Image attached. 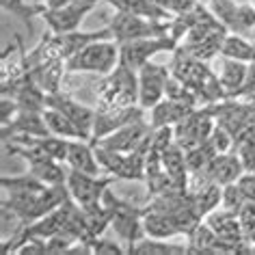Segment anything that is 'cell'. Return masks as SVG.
Masks as SVG:
<instances>
[{
	"instance_id": "1",
	"label": "cell",
	"mask_w": 255,
	"mask_h": 255,
	"mask_svg": "<svg viewBox=\"0 0 255 255\" xmlns=\"http://www.w3.org/2000/svg\"><path fill=\"white\" fill-rule=\"evenodd\" d=\"M169 67L171 76L184 82L190 91H195L201 104H216V102L227 100V93L219 80V74H214L210 69L208 61L195 59L182 46H177V50L173 52V61H171Z\"/></svg>"
},
{
	"instance_id": "43",
	"label": "cell",
	"mask_w": 255,
	"mask_h": 255,
	"mask_svg": "<svg viewBox=\"0 0 255 255\" xmlns=\"http://www.w3.org/2000/svg\"><path fill=\"white\" fill-rule=\"evenodd\" d=\"M35 2H37V0H35Z\"/></svg>"
},
{
	"instance_id": "22",
	"label": "cell",
	"mask_w": 255,
	"mask_h": 255,
	"mask_svg": "<svg viewBox=\"0 0 255 255\" xmlns=\"http://www.w3.org/2000/svg\"><path fill=\"white\" fill-rule=\"evenodd\" d=\"M115 11H126V13H134L147 20H171V15L167 9L160 4H154L151 0H104Z\"/></svg>"
},
{
	"instance_id": "32",
	"label": "cell",
	"mask_w": 255,
	"mask_h": 255,
	"mask_svg": "<svg viewBox=\"0 0 255 255\" xmlns=\"http://www.w3.org/2000/svg\"><path fill=\"white\" fill-rule=\"evenodd\" d=\"M87 247H89V251L91 253H108V255L111 253H128L126 245L117 238V236L111 238V236H106V234H102V236H98V238L89 240Z\"/></svg>"
},
{
	"instance_id": "3",
	"label": "cell",
	"mask_w": 255,
	"mask_h": 255,
	"mask_svg": "<svg viewBox=\"0 0 255 255\" xmlns=\"http://www.w3.org/2000/svg\"><path fill=\"white\" fill-rule=\"evenodd\" d=\"M95 108H121L138 104V72L119 63L108 76H102L95 89Z\"/></svg>"
},
{
	"instance_id": "41",
	"label": "cell",
	"mask_w": 255,
	"mask_h": 255,
	"mask_svg": "<svg viewBox=\"0 0 255 255\" xmlns=\"http://www.w3.org/2000/svg\"><path fill=\"white\" fill-rule=\"evenodd\" d=\"M251 37H253V41H255V28H253V33H251Z\"/></svg>"
},
{
	"instance_id": "30",
	"label": "cell",
	"mask_w": 255,
	"mask_h": 255,
	"mask_svg": "<svg viewBox=\"0 0 255 255\" xmlns=\"http://www.w3.org/2000/svg\"><path fill=\"white\" fill-rule=\"evenodd\" d=\"M0 4H2L4 13L15 15L17 20H22L26 26H30V20H33V17H39V11H41L39 2L28 4L26 0H0Z\"/></svg>"
},
{
	"instance_id": "24",
	"label": "cell",
	"mask_w": 255,
	"mask_h": 255,
	"mask_svg": "<svg viewBox=\"0 0 255 255\" xmlns=\"http://www.w3.org/2000/svg\"><path fill=\"white\" fill-rule=\"evenodd\" d=\"M43 119H46V124H48V130L56 136H63V138H67V141H74V138L91 141L67 115H63L61 111H56V108H50V106L43 108Z\"/></svg>"
},
{
	"instance_id": "35",
	"label": "cell",
	"mask_w": 255,
	"mask_h": 255,
	"mask_svg": "<svg viewBox=\"0 0 255 255\" xmlns=\"http://www.w3.org/2000/svg\"><path fill=\"white\" fill-rule=\"evenodd\" d=\"M238 219H240L242 232L249 236L255 229V201H245V206L238 210Z\"/></svg>"
},
{
	"instance_id": "21",
	"label": "cell",
	"mask_w": 255,
	"mask_h": 255,
	"mask_svg": "<svg viewBox=\"0 0 255 255\" xmlns=\"http://www.w3.org/2000/svg\"><path fill=\"white\" fill-rule=\"evenodd\" d=\"M193 111L195 108H188L171 98H164L149 111V124H151V128H167V126L173 128Z\"/></svg>"
},
{
	"instance_id": "36",
	"label": "cell",
	"mask_w": 255,
	"mask_h": 255,
	"mask_svg": "<svg viewBox=\"0 0 255 255\" xmlns=\"http://www.w3.org/2000/svg\"><path fill=\"white\" fill-rule=\"evenodd\" d=\"M238 186L247 201H255V169L242 173V177L238 180Z\"/></svg>"
},
{
	"instance_id": "20",
	"label": "cell",
	"mask_w": 255,
	"mask_h": 255,
	"mask_svg": "<svg viewBox=\"0 0 255 255\" xmlns=\"http://www.w3.org/2000/svg\"><path fill=\"white\" fill-rule=\"evenodd\" d=\"M65 74H67V63L65 61H48V63H39V65L30 67V76H33L35 85L39 87L46 95L61 91Z\"/></svg>"
},
{
	"instance_id": "5",
	"label": "cell",
	"mask_w": 255,
	"mask_h": 255,
	"mask_svg": "<svg viewBox=\"0 0 255 255\" xmlns=\"http://www.w3.org/2000/svg\"><path fill=\"white\" fill-rule=\"evenodd\" d=\"M121 63V46L115 39H98L67 61V74L108 76Z\"/></svg>"
},
{
	"instance_id": "14",
	"label": "cell",
	"mask_w": 255,
	"mask_h": 255,
	"mask_svg": "<svg viewBox=\"0 0 255 255\" xmlns=\"http://www.w3.org/2000/svg\"><path fill=\"white\" fill-rule=\"evenodd\" d=\"M46 106L56 108V111H61L63 115H67V117L72 119L74 124L78 126L89 138H93L95 108L82 104L80 100H76L74 95L65 93L63 89H61V91H56V93H48L46 95Z\"/></svg>"
},
{
	"instance_id": "2",
	"label": "cell",
	"mask_w": 255,
	"mask_h": 255,
	"mask_svg": "<svg viewBox=\"0 0 255 255\" xmlns=\"http://www.w3.org/2000/svg\"><path fill=\"white\" fill-rule=\"evenodd\" d=\"M98 39H113L111 30L100 28V30H72V33H52L46 30L39 43L30 50L24 52V61H26L28 69L39 65V63L48 61H69L76 52H80L85 46Z\"/></svg>"
},
{
	"instance_id": "7",
	"label": "cell",
	"mask_w": 255,
	"mask_h": 255,
	"mask_svg": "<svg viewBox=\"0 0 255 255\" xmlns=\"http://www.w3.org/2000/svg\"><path fill=\"white\" fill-rule=\"evenodd\" d=\"M95 154H98L100 167L115 180L145 182V160H147L145 151H113L95 145Z\"/></svg>"
},
{
	"instance_id": "9",
	"label": "cell",
	"mask_w": 255,
	"mask_h": 255,
	"mask_svg": "<svg viewBox=\"0 0 255 255\" xmlns=\"http://www.w3.org/2000/svg\"><path fill=\"white\" fill-rule=\"evenodd\" d=\"M151 136H154V128H151L149 119L145 117V119L134 121V124L119 128L117 132L95 141V145L113 149V151H138L141 149L147 154L149 145H151Z\"/></svg>"
},
{
	"instance_id": "25",
	"label": "cell",
	"mask_w": 255,
	"mask_h": 255,
	"mask_svg": "<svg viewBox=\"0 0 255 255\" xmlns=\"http://www.w3.org/2000/svg\"><path fill=\"white\" fill-rule=\"evenodd\" d=\"M28 173L37 177L39 182L48 184V186H56V184H65L67 182V171L69 167L61 160H52V158H43V160L30 162L28 164Z\"/></svg>"
},
{
	"instance_id": "4",
	"label": "cell",
	"mask_w": 255,
	"mask_h": 255,
	"mask_svg": "<svg viewBox=\"0 0 255 255\" xmlns=\"http://www.w3.org/2000/svg\"><path fill=\"white\" fill-rule=\"evenodd\" d=\"M104 206L111 210V229L117 238L124 242L128 253H132V247L141 238H145V227H143V214L145 206H134L132 201L121 199L113 193L111 188L102 197Z\"/></svg>"
},
{
	"instance_id": "8",
	"label": "cell",
	"mask_w": 255,
	"mask_h": 255,
	"mask_svg": "<svg viewBox=\"0 0 255 255\" xmlns=\"http://www.w3.org/2000/svg\"><path fill=\"white\" fill-rule=\"evenodd\" d=\"M214 126H216V119L212 115V108L208 104H203L199 108H195L193 113H188L177 126H173L175 143L180 145L182 149H193L197 145L208 141Z\"/></svg>"
},
{
	"instance_id": "19",
	"label": "cell",
	"mask_w": 255,
	"mask_h": 255,
	"mask_svg": "<svg viewBox=\"0 0 255 255\" xmlns=\"http://www.w3.org/2000/svg\"><path fill=\"white\" fill-rule=\"evenodd\" d=\"M249 69H251L249 63H240V61L221 56V67L216 74H219V80H221L223 89H225L227 98H238L240 95V91L247 85Z\"/></svg>"
},
{
	"instance_id": "29",
	"label": "cell",
	"mask_w": 255,
	"mask_h": 255,
	"mask_svg": "<svg viewBox=\"0 0 255 255\" xmlns=\"http://www.w3.org/2000/svg\"><path fill=\"white\" fill-rule=\"evenodd\" d=\"M208 7L214 13L216 20H219L229 33H234L240 2H236V0H208Z\"/></svg>"
},
{
	"instance_id": "12",
	"label": "cell",
	"mask_w": 255,
	"mask_h": 255,
	"mask_svg": "<svg viewBox=\"0 0 255 255\" xmlns=\"http://www.w3.org/2000/svg\"><path fill=\"white\" fill-rule=\"evenodd\" d=\"M113 182H115V177L108 173L106 175H91V173H80V171L69 169L65 186L69 190V195H72V199L78 203L80 208H87V206L100 203Z\"/></svg>"
},
{
	"instance_id": "37",
	"label": "cell",
	"mask_w": 255,
	"mask_h": 255,
	"mask_svg": "<svg viewBox=\"0 0 255 255\" xmlns=\"http://www.w3.org/2000/svg\"><path fill=\"white\" fill-rule=\"evenodd\" d=\"M197 4H199V0H169V4H167V9H169V13L171 15H186L190 13Z\"/></svg>"
},
{
	"instance_id": "11",
	"label": "cell",
	"mask_w": 255,
	"mask_h": 255,
	"mask_svg": "<svg viewBox=\"0 0 255 255\" xmlns=\"http://www.w3.org/2000/svg\"><path fill=\"white\" fill-rule=\"evenodd\" d=\"M171 80V67L149 61L138 69V106L151 111L158 102L164 100Z\"/></svg>"
},
{
	"instance_id": "38",
	"label": "cell",
	"mask_w": 255,
	"mask_h": 255,
	"mask_svg": "<svg viewBox=\"0 0 255 255\" xmlns=\"http://www.w3.org/2000/svg\"><path fill=\"white\" fill-rule=\"evenodd\" d=\"M74 2H78V4H89V7H98V2H102V0H74Z\"/></svg>"
},
{
	"instance_id": "17",
	"label": "cell",
	"mask_w": 255,
	"mask_h": 255,
	"mask_svg": "<svg viewBox=\"0 0 255 255\" xmlns=\"http://www.w3.org/2000/svg\"><path fill=\"white\" fill-rule=\"evenodd\" d=\"M13 134H33V136H46V134H52L48 130V124L43 119V111H22L15 115L9 124L0 126V136L9 138Z\"/></svg>"
},
{
	"instance_id": "18",
	"label": "cell",
	"mask_w": 255,
	"mask_h": 255,
	"mask_svg": "<svg viewBox=\"0 0 255 255\" xmlns=\"http://www.w3.org/2000/svg\"><path fill=\"white\" fill-rule=\"evenodd\" d=\"M65 164L74 171L80 173H91V175H100V160L95 154V145L93 141H82V138H74L67 145V158Z\"/></svg>"
},
{
	"instance_id": "26",
	"label": "cell",
	"mask_w": 255,
	"mask_h": 255,
	"mask_svg": "<svg viewBox=\"0 0 255 255\" xmlns=\"http://www.w3.org/2000/svg\"><path fill=\"white\" fill-rule=\"evenodd\" d=\"M143 227L147 236H154V238H175V236H182L180 229H177L175 221L171 219L167 212H158V210H149L145 206V214H143Z\"/></svg>"
},
{
	"instance_id": "13",
	"label": "cell",
	"mask_w": 255,
	"mask_h": 255,
	"mask_svg": "<svg viewBox=\"0 0 255 255\" xmlns=\"http://www.w3.org/2000/svg\"><path fill=\"white\" fill-rule=\"evenodd\" d=\"M145 108L143 106H121V108H95V124H93V138L91 141H100L119 128L128 124H134L138 119H145Z\"/></svg>"
},
{
	"instance_id": "15",
	"label": "cell",
	"mask_w": 255,
	"mask_h": 255,
	"mask_svg": "<svg viewBox=\"0 0 255 255\" xmlns=\"http://www.w3.org/2000/svg\"><path fill=\"white\" fill-rule=\"evenodd\" d=\"M93 9L95 7L78 4V2H69V4H65V7H61V9H46L41 4L39 17L46 22L48 30H52V33H72V30L80 28V24L85 22V17L91 13Z\"/></svg>"
},
{
	"instance_id": "42",
	"label": "cell",
	"mask_w": 255,
	"mask_h": 255,
	"mask_svg": "<svg viewBox=\"0 0 255 255\" xmlns=\"http://www.w3.org/2000/svg\"><path fill=\"white\" fill-rule=\"evenodd\" d=\"M251 4H253V7H255V0H251Z\"/></svg>"
},
{
	"instance_id": "40",
	"label": "cell",
	"mask_w": 255,
	"mask_h": 255,
	"mask_svg": "<svg viewBox=\"0 0 255 255\" xmlns=\"http://www.w3.org/2000/svg\"><path fill=\"white\" fill-rule=\"evenodd\" d=\"M247 238H249V240H251V245L255 247V229H253V232H251V234H249V236H247Z\"/></svg>"
},
{
	"instance_id": "34",
	"label": "cell",
	"mask_w": 255,
	"mask_h": 255,
	"mask_svg": "<svg viewBox=\"0 0 255 255\" xmlns=\"http://www.w3.org/2000/svg\"><path fill=\"white\" fill-rule=\"evenodd\" d=\"M245 195H242V190L238 186V182L234 184H227V186H223V197H221V208L225 210H232V212L238 214V210L245 206Z\"/></svg>"
},
{
	"instance_id": "23",
	"label": "cell",
	"mask_w": 255,
	"mask_h": 255,
	"mask_svg": "<svg viewBox=\"0 0 255 255\" xmlns=\"http://www.w3.org/2000/svg\"><path fill=\"white\" fill-rule=\"evenodd\" d=\"M206 223L214 229L216 236H221V238H240V236H247L242 232L238 214L232 212V210L216 208L206 216Z\"/></svg>"
},
{
	"instance_id": "39",
	"label": "cell",
	"mask_w": 255,
	"mask_h": 255,
	"mask_svg": "<svg viewBox=\"0 0 255 255\" xmlns=\"http://www.w3.org/2000/svg\"><path fill=\"white\" fill-rule=\"evenodd\" d=\"M151 2H154V4H160V7H164V9H167L169 0H151ZM167 11H169V9H167Z\"/></svg>"
},
{
	"instance_id": "28",
	"label": "cell",
	"mask_w": 255,
	"mask_h": 255,
	"mask_svg": "<svg viewBox=\"0 0 255 255\" xmlns=\"http://www.w3.org/2000/svg\"><path fill=\"white\" fill-rule=\"evenodd\" d=\"M221 56L253 65V63H255V41H253V39H247L245 35L227 33L225 41H223Z\"/></svg>"
},
{
	"instance_id": "16",
	"label": "cell",
	"mask_w": 255,
	"mask_h": 255,
	"mask_svg": "<svg viewBox=\"0 0 255 255\" xmlns=\"http://www.w3.org/2000/svg\"><path fill=\"white\" fill-rule=\"evenodd\" d=\"M245 171L247 169H245V164H242L240 156L232 149V151H225V154H216L214 160L210 162L203 171H199V173L203 177H208L210 182L221 184V186H227V184L238 182Z\"/></svg>"
},
{
	"instance_id": "33",
	"label": "cell",
	"mask_w": 255,
	"mask_h": 255,
	"mask_svg": "<svg viewBox=\"0 0 255 255\" xmlns=\"http://www.w3.org/2000/svg\"><path fill=\"white\" fill-rule=\"evenodd\" d=\"M208 143L212 145V149L216 151V154H225V151H232L234 149V134L229 130H225L223 126L216 124L214 126V130H212V134L208 136Z\"/></svg>"
},
{
	"instance_id": "6",
	"label": "cell",
	"mask_w": 255,
	"mask_h": 255,
	"mask_svg": "<svg viewBox=\"0 0 255 255\" xmlns=\"http://www.w3.org/2000/svg\"><path fill=\"white\" fill-rule=\"evenodd\" d=\"M106 28L111 30L113 39L117 43H126L134 39H145V37L169 35L171 20H147V17L126 13V11H115V15L111 17Z\"/></svg>"
},
{
	"instance_id": "27",
	"label": "cell",
	"mask_w": 255,
	"mask_h": 255,
	"mask_svg": "<svg viewBox=\"0 0 255 255\" xmlns=\"http://www.w3.org/2000/svg\"><path fill=\"white\" fill-rule=\"evenodd\" d=\"M132 253L136 255H182L188 253L186 242H171L167 238H154V236H145L132 247Z\"/></svg>"
},
{
	"instance_id": "10",
	"label": "cell",
	"mask_w": 255,
	"mask_h": 255,
	"mask_svg": "<svg viewBox=\"0 0 255 255\" xmlns=\"http://www.w3.org/2000/svg\"><path fill=\"white\" fill-rule=\"evenodd\" d=\"M121 46V63H126L132 69H141L143 65L154 59L160 52H175L177 43L173 37L162 35V37H145V39H134V41H126L119 43Z\"/></svg>"
},
{
	"instance_id": "31",
	"label": "cell",
	"mask_w": 255,
	"mask_h": 255,
	"mask_svg": "<svg viewBox=\"0 0 255 255\" xmlns=\"http://www.w3.org/2000/svg\"><path fill=\"white\" fill-rule=\"evenodd\" d=\"M234 151L240 156L245 169L253 171L255 169V130H247L245 134H240L238 138H236Z\"/></svg>"
}]
</instances>
